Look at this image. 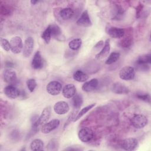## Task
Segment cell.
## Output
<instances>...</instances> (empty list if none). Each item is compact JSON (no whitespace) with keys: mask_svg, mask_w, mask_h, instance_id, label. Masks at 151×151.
<instances>
[{"mask_svg":"<svg viewBox=\"0 0 151 151\" xmlns=\"http://www.w3.org/2000/svg\"><path fill=\"white\" fill-rule=\"evenodd\" d=\"M50 115H51V107L47 106L42 111V113L40 116L39 117V118L34 123L33 129H35L38 127L40 126H42L45 123H46L50 117Z\"/></svg>","mask_w":151,"mask_h":151,"instance_id":"cell-1","label":"cell"},{"mask_svg":"<svg viewBox=\"0 0 151 151\" xmlns=\"http://www.w3.org/2000/svg\"><path fill=\"white\" fill-rule=\"evenodd\" d=\"M132 125L136 129H142L147 124V119L143 114H137L131 119Z\"/></svg>","mask_w":151,"mask_h":151,"instance_id":"cell-2","label":"cell"},{"mask_svg":"<svg viewBox=\"0 0 151 151\" xmlns=\"http://www.w3.org/2000/svg\"><path fill=\"white\" fill-rule=\"evenodd\" d=\"M119 76L123 80H133L135 76V69L130 66L123 67L120 69Z\"/></svg>","mask_w":151,"mask_h":151,"instance_id":"cell-3","label":"cell"},{"mask_svg":"<svg viewBox=\"0 0 151 151\" xmlns=\"http://www.w3.org/2000/svg\"><path fill=\"white\" fill-rule=\"evenodd\" d=\"M11 51L14 54H19L23 50V43L22 39L19 36L12 37L9 41Z\"/></svg>","mask_w":151,"mask_h":151,"instance_id":"cell-4","label":"cell"},{"mask_svg":"<svg viewBox=\"0 0 151 151\" xmlns=\"http://www.w3.org/2000/svg\"><path fill=\"white\" fill-rule=\"evenodd\" d=\"M121 146L125 150L132 151L136 150L138 147L139 142L136 138L128 137L122 141Z\"/></svg>","mask_w":151,"mask_h":151,"instance_id":"cell-5","label":"cell"},{"mask_svg":"<svg viewBox=\"0 0 151 151\" xmlns=\"http://www.w3.org/2000/svg\"><path fill=\"white\" fill-rule=\"evenodd\" d=\"M78 136L82 142L88 143L93 139L94 137V133L90 128L83 127L79 130Z\"/></svg>","mask_w":151,"mask_h":151,"instance_id":"cell-6","label":"cell"},{"mask_svg":"<svg viewBox=\"0 0 151 151\" xmlns=\"http://www.w3.org/2000/svg\"><path fill=\"white\" fill-rule=\"evenodd\" d=\"M62 84L57 81H51L46 86V90L51 96L58 95L62 90Z\"/></svg>","mask_w":151,"mask_h":151,"instance_id":"cell-7","label":"cell"},{"mask_svg":"<svg viewBox=\"0 0 151 151\" xmlns=\"http://www.w3.org/2000/svg\"><path fill=\"white\" fill-rule=\"evenodd\" d=\"M34 41L33 38L31 37H27L25 40L22 50V54L24 57L27 58L31 55L34 49Z\"/></svg>","mask_w":151,"mask_h":151,"instance_id":"cell-8","label":"cell"},{"mask_svg":"<svg viewBox=\"0 0 151 151\" xmlns=\"http://www.w3.org/2000/svg\"><path fill=\"white\" fill-rule=\"evenodd\" d=\"M60 122L58 119H55L47 122L41 127V132L44 134H47L56 129L60 125Z\"/></svg>","mask_w":151,"mask_h":151,"instance_id":"cell-9","label":"cell"},{"mask_svg":"<svg viewBox=\"0 0 151 151\" xmlns=\"http://www.w3.org/2000/svg\"><path fill=\"white\" fill-rule=\"evenodd\" d=\"M4 92L5 96L11 99H17L21 95L20 90L12 85L6 86L4 89Z\"/></svg>","mask_w":151,"mask_h":151,"instance_id":"cell-10","label":"cell"},{"mask_svg":"<svg viewBox=\"0 0 151 151\" xmlns=\"http://www.w3.org/2000/svg\"><path fill=\"white\" fill-rule=\"evenodd\" d=\"M53 109L54 112L57 114L63 115L69 111L70 107L67 102L64 101H59L54 104Z\"/></svg>","mask_w":151,"mask_h":151,"instance_id":"cell-11","label":"cell"},{"mask_svg":"<svg viewBox=\"0 0 151 151\" xmlns=\"http://www.w3.org/2000/svg\"><path fill=\"white\" fill-rule=\"evenodd\" d=\"M107 33L113 38H122L125 34V30L121 28L109 27L107 28Z\"/></svg>","mask_w":151,"mask_h":151,"instance_id":"cell-12","label":"cell"},{"mask_svg":"<svg viewBox=\"0 0 151 151\" xmlns=\"http://www.w3.org/2000/svg\"><path fill=\"white\" fill-rule=\"evenodd\" d=\"M76 24L77 25L83 27H88L92 25V22L87 10L84 11L81 14L80 17L76 21Z\"/></svg>","mask_w":151,"mask_h":151,"instance_id":"cell-13","label":"cell"},{"mask_svg":"<svg viewBox=\"0 0 151 151\" xmlns=\"http://www.w3.org/2000/svg\"><path fill=\"white\" fill-rule=\"evenodd\" d=\"M111 90L115 94H124L129 93V89L123 84L120 82H116L111 86Z\"/></svg>","mask_w":151,"mask_h":151,"instance_id":"cell-14","label":"cell"},{"mask_svg":"<svg viewBox=\"0 0 151 151\" xmlns=\"http://www.w3.org/2000/svg\"><path fill=\"white\" fill-rule=\"evenodd\" d=\"M110 40L107 39L105 41L104 45H103V48H101V51L95 55V58L98 60H102V59L107 57L109 55V54L110 53Z\"/></svg>","mask_w":151,"mask_h":151,"instance_id":"cell-15","label":"cell"},{"mask_svg":"<svg viewBox=\"0 0 151 151\" xmlns=\"http://www.w3.org/2000/svg\"><path fill=\"white\" fill-rule=\"evenodd\" d=\"M3 78L4 81L8 84H14L17 80L16 73L9 68L4 70Z\"/></svg>","mask_w":151,"mask_h":151,"instance_id":"cell-16","label":"cell"},{"mask_svg":"<svg viewBox=\"0 0 151 151\" xmlns=\"http://www.w3.org/2000/svg\"><path fill=\"white\" fill-rule=\"evenodd\" d=\"M133 36L130 34V32L127 33L125 31V34L124 36L122 38L120 41H119V45L124 49L129 48L132 44H133Z\"/></svg>","mask_w":151,"mask_h":151,"instance_id":"cell-17","label":"cell"},{"mask_svg":"<svg viewBox=\"0 0 151 151\" xmlns=\"http://www.w3.org/2000/svg\"><path fill=\"white\" fill-rule=\"evenodd\" d=\"M31 66L35 70H40L44 66V61L40 51H37L32 58Z\"/></svg>","mask_w":151,"mask_h":151,"instance_id":"cell-18","label":"cell"},{"mask_svg":"<svg viewBox=\"0 0 151 151\" xmlns=\"http://www.w3.org/2000/svg\"><path fill=\"white\" fill-rule=\"evenodd\" d=\"M76 93V88L73 84H67L62 89L63 96L66 99L72 98Z\"/></svg>","mask_w":151,"mask_h":151,"instance_id":"cell-19","label":"cell"},{"mask_svg":"<svg viewBox=\"0 0 151 151\" xmlns=\"http://www.w3.org/2000/svg\"><path fill=\"white\" fill-rule=\"evenodd\" d=\"M99 85V81L97 78H92L88 81H86L82 86L81 88L84 91L90 92L97 87Z\"/></svg>","mask_w":151,"mask_h":151,"instance_id":"cell-20","label":"cell"},{"mask_svg":"<svg viewBox=\"0 0 151 151\" xmlns=\"http://www.w3.org/2000/svg\"><path fill=\"white\" fill-rule=\"evenodd\" d=\"M59 14L63 20H68L73 18L74 15V12L72 8L67 7L61 9Z\"/></svg>","mask_w":151,"mask_h":151,"instance_id":"cell-21","label":"cell"},{"mask_svg":"<svg viewBox=\"0 0 151 151\" xmlns=\"http://www.w3.org/2000/svg\"><path fill=\"white\" fill-rule=\"evenodd\" d=\"M74 80L78 82H86L89 78L88 76L81 70L76 71L73 76Z\"/></svg>","mask_w":151,"mask_h":151,"instance_id":"cell-22","label":"cell"},{"mask_svg":"<svg viewBox=\"0 0 151 151\" xmlns=\"http://www.w3.org/2000/svg\"><path fill=\"white\" fill-rule=\"evenodd\" d=\"M44 148L43 142L39 139H35L33 140L30 144V149L33 151L42 150Z\"/></svg>","mask_w":151,"mask_h":151,"instance_id":"cell-23","label":"cell"},{"mask_svg":"<svg viewBox=\"0 0 151 151\" xmlns=\"http://www.w3.org/2000/svg\"><path fill=\"white\" fill-rule=\"evenodd\" d=\"M95 106H96V103H92V104H90L89 105L81 109V110H80V111L78 113L76 117H74V118L73 120V122H77L81 117H82L86 113H87L90 110L93 109Z\"/></svg>","mask_w":151,"mask_h":151,"instance_id":"cell-24","label":"cell"},{"mask_svg":"<svg viewBox=\"0 0 151 151\" xmlns=\"http://www.w3.org/2000/svg\"><path fill=\"white\" fill-rule=\"evenodd\" d=\"M151 63V54H146L138 57L136 60L137 65L139 64H148Z\"/></svg>","mask_w":151,"mask_h":151,"instance_id":"cell-25","label":"cell"},{"mask_svg":"<svg viewBox=\"0 0 151 151\" xmlns=\"http://www.w3.org/2000/svg\"><path fill=\"white\" fill-rule=\"evenodd\" d=\"M72 101H73V105L75 109H80L83 103V97L81 95V94L76 93V94L73 97Z\"/></svg>","mask_w":151,"mask_h":151,"instance_id":"cell-26","label":"cell"},{"mask_svg":"<svg viewBox=\"0 0 151 151\" xmlns=\"http://www.w3.org/2000/svg\"><path fill=\"white\" fill-rule=\"evenodd\" d=\"M120 57V54L119 52H113L107 57V60L105 61V64L107 65L112 64L116 63L119 59Z\"/></svg>","mask_w":151,"mask_h":151,"instance_id":"cell-27","label":"cell"},{"mask_svg":"<svg viewBox=\"0 0 151 151\" xmlns=\"http://www.w3.org/2000/svg\"><path fill=\"white\" fill-rule=\"evenodd\" d=\"M82 44V40L81 38H74L70 41L68 43V47L73 50H78Z\"/></svg>","mask_w":151,"mask_h":151,"instance_id":"cell-28","label":"cell"},{"mask_svg":"<svg viewBox=\"0 0 151 151\" xmlns=\"http://www.w3.org/2000/svg\"><path fill=\"white\" fill-rule=\"evenodd\" d=\"M51 32V36L55 38H60L61 36V30L60 28L57 25H50Z\"/></svg>","mask_w":151,"mask_h":151,"instance_id":"cell-29","label":"cell"},{"mask_svg":"<svg viewBox=\"0 0 151 151\" xmlns=\"http://www.w3.org/2000/svg\"><path fill=\"white\" fill-rule=\"evenodd\" d=\"M51 32L50 29V26L48 25L47 28L42 32L41 34V38L44 40L46 44H48L50 42L51 38Z\"/></svg>","mask_w":151,"mask_h":151,"instance_id":"cell-30","label":"cell"},{"mask_svg":"<svg viewBox=\"0 0 151 151\" xmlns=\"http://www.w3.org/2000/svg\"><path fill=\"white\" fill-rule=\"evenodd\" d=\"M26 84H27V87L30 92H33L37 85L35 80L33 79V78L28 79L26 81Z\"/></svg>","mask_w":151,"mask_h":151,"instance_id":"cell-31","label":"cell"},{"mask_svg":"<svg viewBox=\"0 0 151 151\" xmlns=\"http://www.w3.org/2000/svg\"><path fill=\"white\" fill-rule=\"evenodd\" d=\"M58 147V142L55 139H52L51 140L48 145H47V148L48 150H57Z\"/></svg>","mask_w":151,"mask_h":151,"instance_id":"cell-32","label":"cell"},{"mask_svg":"<svg viewBox=\"0 0 151 151\" xmlns=\"http://www.w3.org/2000/svg\"><path fill=\"white\" fill-rule=\"evenodd\" d=\"M0 44L1 47L6 51H9L11 50V47H10V43L8 41V40L5 38H1L0 39Z\"/></svg>","mask_w":151,"mask_h":151,"instance_id":"cell-33","label":"cell"},{"mask_svg":"<svg viewBox=\"0 0 151 151\" xmlns=\"http://www.w3.org/2000/svg\"><path fill=\"white\" fill-rule=\"evenodd\" d=\"M136 97L145 102L149 103L150 102V96L148 93H137Z\"/></svg>","mask_w":151,"mask_h":151,"instance_id":"cell-34","label":"cell"},{"mask_svg":"<svg viewBox=\"0 0 151 151\" xmlns=\"http://www.w3.org/2000/svg\"><path fill=\"white\" fill-rule=\"evenodd\" d=\"M1 13L4 15H8L11 14V9L9 7L5 5H1Z\"/></svg>","mask_w":151,"mask_h":151,"instance_id":"cell-35","label":"cell"},{"mask_svg":"<svg viewBox=\"0 0 151 151\" xmlns=\"http://www.w3.org/2000/svg\"><path fill=\"white\" fill-rule=\"evenodd\" d=\"M143 8V5L142 3L139 2V4L136 7V18H139L140 17Z\"/></svg>","mask_w":151,"mask_h":151,"instance_id":"cell-36","label":"cell"},{"mask_svg":"<svg viewBox=\"0 0 151 151\" xmlns=\"http://www.w3.org/2000/svg\"><path fill=\"white\" fill-rule=\"evenodd\" d=\"M104 45V41L101 40V41H99V42H97V44L94 46V48L96 49V50H99L100 48H102L103 47Z\"/></svg>","mask_w":151,"mask_h":151,"instance_id":"cell-37","label":"cell"},{"mask_svg":"<svg viewBox=\"0 0 151 151\" xmlns=\"http://www.w3.org/2000/svg\"><path fill=\"white\" fill-rule=\"evenodd\" d=\"M5 65H6V67H13L14 65V64L12 63H11V61H6V64Z\"/></svg>","mask_w":151,"mask_h":151,"instance_id":"cell-38","label":"cell"},{"mask_svg":"<svg viewBox=\"0 0 151 151\" xmlns=\"http://www.w3.org/2000/svg\"><path fill=\"white\" fill-rule=\"evenodd\" d=\"M38 1H31V3L33 5H35L36 3H38Z\"/></svg>","mask_w":151,"mask_h":151,"instance_id":"cell-39","label":"cell"}]
</instances>
